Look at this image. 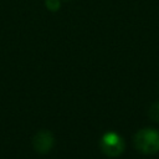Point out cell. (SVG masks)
Wrapping results in <instances>:
<instances>
[{"instance_id": "cell-1", "label": "cell", "mask_w": 159, "mask_h": 159, "mask_svg": "<svg viewBox=\"0 0 159 159\" xmlns=\"http://www.w3.org/2000/svg\"><path fill=\"white\" fill-rule=\"evenodd\" d=\"M134 147L144 154H153L159 150V132L153 128H144L135 133L133 138Z\"/></svg>"}, {"instance_id": "cell-2", "label": "cell", "mask_w": 159, "mask_h": 159, "mask_svg": "<svg viewBox=\"0 0 159 159\" xmlns=\"http://www.w3.org/2000/svg\"><path fill=\"white\" fill-rule=\"evenodd\" d=\"M99 147H101V150L106 155L118 157L124 150V140L119 134L114 132H108L102 137Z\"/></svg>"}, {"instance_id": "cell-3", "label": "cell", "mask_w": 159, "mask_h": 159, "mask_svg": "<svg viewBox=\"0 0 159 159\" xmlns=\"http://www.w3.org/2000/svg\"><path fill=\"white\" fill-rule=\"evenodd\" d=\"M32 147L37 153L45 154L47 152H50L53 147V135L51 132L48 130H40L35 134V137L32 138Z\"/></svg>"}, {"instance_id": "cell-4", "label": "cell", "mask_w": 159, "mask_h": 159, "mask_svg": "<svg viewBox=\"0 0 159 159\" xmlns=\"http://www.w3.org/2000/svg\"><path fill=\"white\" fill-rule=\"evenodd\" d=\"M149 117L150 119L155 120V122H159V102L152 104V107L149 108Z\"/></svg>"}, {"instance_id": "cell-5", "label": "cell", "mask_w": 159, "mask_h": 159, "mask_svg": "<svg viewBox=\"0 0 159 159\" xmlns=\"http://www.w3.org/2000/svg\"><path fill=\"white\" fill-rule=\"evenodd\" d=\"M46 7L51 11H57L60 9V0H46Z\"/></svg>"}]
</instances>
